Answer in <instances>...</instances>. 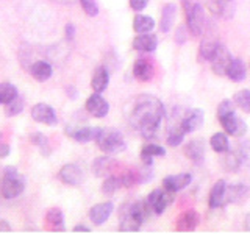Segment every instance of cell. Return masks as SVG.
Masks as SVG:
<instances>
[{
	"mask_svg": "<svg viewBox=\"0 0 250 234\" xmlns=\"http://www.w3.org/2000/svg\"><path fill=\"white\" fill-rule=\"evenodd\" d=\"M31 119L38 123H44L49 125V127H53V125L58 123V117H57V111L47 103H36L30 111Z\"/></svg>",
	"mask_w": 250,
	"mask_h": 234,
	"instance_id": "cell-9",
	"label": "cell"
},
{
	"mask_svg": "<svg viewBox=\"0 0 250 234\" xmlns=\"http://www.w3.org/2000/svg\"><path fill=\"white\" fill-rule=\"evenodd\" d=\"M225 75L229 77L231 81H234V83L244 81L246 77H247V69L244 66V61L239 59V58H233L231 62H230V66H229V69H227Z\"/></svg>",
	"mask_w": 250,
	"mask_h": 234,
	"instance_id": "cell-23",
	"label": "cell"
},
{
	"mask_svg": "<svg viewBox=\"0 0 250 234\" xmlns=\"http://www.w3.org/2000/svg\"><path fill=\"white\" fill-rule=\"evenodd\" d=\"M185 155L189 158L195 166H202L205 161V142L202 139H192L185 147Z\"/></svg>",
	"mask_w": 250,
	"mask_h": 234,
	"instance_id": "cell-17",
	"label": "cell"
},
{
	"mask_svg": "<svg viewBox=\"0 0 250 234\" xmlns=\"http://www.w3.org/2000/svg\"><path fill=\"white\" fill-rule=\"evenodd\" d=\"M19 96L18 88L11 83H0V103L6 105L8 101L14 100Z\"/></svg>",
	"mask_w": 250,
	"mask_h": 234,
	"instance_id": "cell-33",
	"label": "cell"
},
{
	"mask_svg": "<svg viewBox=\"0 0 250 234\" xmlns=\"http://www.w3.org/2000/svg\"><path fill=\"white\" fill-rule=\"evenodd\" d=\"M30 142L36 145L39 150L42 152V155H49L50 153V148H49V139H47L45 135H42V133L39 131H35L30 135Z\"/></svg>",
	"mask_w": 250,
	"mask_h": 234,
	"instance_id": "cell-37",
	"label": "cell"
},
{
	"mask_svg": "<svg viewBox=\"0 0 250 234\" xmlns=\"http://www.w3.org/2000/svg\"><path fill=\"white\" fill-rule=\"evenodd\" d=\"M66 92L69 94V97H70V98H75V97L78 96L77 89H75V88H72V86H69V88H67V91H66Z\"/></svg>",
	"mask_w": 250,
	"mask_h": 234,
	"instance_id": "cell-48",
	"label": "cell"
},
{
	"mask_svg": "<svg viewBox=\"0 0 250 234\" xmlns=\"http://www.w3.org/2000/svg\"><path fill=\"white\" fill-rule=\"evenodd\" d=\"M23 108H25V100H23L21 96H18L14 100L8 101L5 105V114L8 117H16L23 111Z\"/></svg>",
	"mask_w": 250,
	"mask_h": 234,
	"instance_id": "cell-34",
	"label": "cell"
},
{
	"mask_svg": "<svg viewBox=\"0 0 250 234\" xmlns=\"http://www.w3.org/2000/svg\"><path fill=\"white\" fill-rule=\"evenodd\" d=\"M96 142L100 150L108 155L121 153L127 148V144H125L122 133L117 130H113V128H102L99 137L96 139Z\"/></svg>",
	"mask_w": 250,
	"mask_h": 234,
	"instance_id": "cell-5",
	"label": "cell"
},
{
	"mask_svg": "<svg viewBox=\"0 0 250 234\" xmlns=\"http://www.w3.org/2000/svg\"><path fill=\"white\" fill-rule=\"evenodd\" d=\"M233 101L241 111L250 113V89H242V91L236 92L233 97Z\"/></svg>",
	"mask_w": 250,
	"mask_h": 234,
	"instance_id": "cell-36",
	"label": "cell"
},
{
	"mask_svg": "<svg viewBox=\"0 0 250 234\" xmlns=\"http://www.w3.org/2000/svg\"><path fill=\"white\" fill-rule=\"evenodd\" d=\"M127 122L139 136L144 139H153L158 136L166 119V108L163 101L148 94H143L128 103Z\"/></svg>",
	"mask_w": 250,
	"mask_h": 234,
	"instance_id": "cell-1",
	"label": "cell"
},
{
	"mask_svg": "<svg viewBox=\"0 0 250 234\" xmlns=\"http://www.w3.org/2000/svg\"><path fill=\"white\" fill-rule=\"evenodd\" d=\"M224 155V158H222V166L225 170H229V172H236L239 167H241V158H239V155L238 152H225L222 153Z\"/></svg>",
	"mask_w": 250,
	"mask_h": 234,
	"instance_id": "cell-32",
	"label": "cell"
},
{
	"mask_svg": "<svg viewBox=\"0 0 250 234\" xmlns=\"http://www.w3.org/2000/svg\"><path fill=\"white\" fill-rule=\"evenodd\" d=\"M186 38H188L186 27H178L177 33H175V41H177V44H185Z\"/></svg>",
	"mask_w": 250,
	"mask_h": 234,
	"instance_id": "cell-43",
	"label": "cell"
},
{
	"mask_svg": "<svg viewBox=\"0 0 250 234\" xmlns=\"http://www.w3.org/2000/svg\"><path fill=\"white\" fill-rule=\"evenodd\" d=\"M236 152H238L239 158H241V162L250 167V142H246V144L239 145V148H238Z\"/></svg>",
	"mask_w": 250,
	"mask_h": 234,
	"instance_id": "cell-40",
	"label": "cell"
},
{
	"mask_svg": "<svg viewBox=\"0 0 250 234\" xmlns=\"http://www.w3.org/2000/svg\"><path fill=\"white\" fill-rule=\"evenodd\" d=\"M100 127H82V128H72L67 127L66 128V135L70 136L74 140L80 144L91 142V140H96L100 135Z\"/></svg>",
	"mask_w": 250,
	"mask_h": 234,
	"instance_id": "cell-14",
	"label": "cell"
},
{
	"mask_svg": "<svg viewBox=\"0 0 250 234\" xmlns=\"http://www.w3.org/2000/svg\"><path fill=\"white\" fill-rule=\"evenodd\" d=\"M178 111L175 109L174 114L170 116V120L167 125V144L170 147H178L182 144V140L186 135V131L182 127V117L183 114H177Z\"/></svg>",
	"mask_w": 250,
	"mask_h": 234,
	"instance_id": "cell-10",
	"label": "cell"
},
{
	"mask_svg": "<svg viewBox=\"0 0 250 234\" xmlns=\"http://www.w3.org/2000/svg\"><path fill=\"white\" fill-rule=\"evenodd\" d=\"M10 153H11V147L8 145V144H5L3 140H2V142H0V159L8 158Z\"/></svg>",
	"mask_w": 250,
	"mask_h": 234,
	"instance_id": "cell-45",
	"label": "cell"
},
{
	"mask_svg": "<svg viewBox=\"0 0 250 234\" xmlns=\"http://www.w3.org/2000/svg\"><path fill=\"white\" fill-rule=\"evenodd\" d=\"M203 120H205V114H203L202 109H188V111L183 113V117H182V127L183 130L188 133H194L197 131L202 125H203Z\"/></svg>",
	"mask_w": 250,
	"mask_h": 234,
	"instance_id": "cell-13",
	"label": "cell"
},
{
	"mask_svg": "<svg viewBox=\"0 0 250 234\" xmlns=\"http://www.w3.org/2000/svg\"><path fill=\"white\" fill-rule=\"evenodd\" d=\"M86 111H88L92 117L102 119V117L108 116L109 105H108V101L102 97L100 92H94L88 97V100H86Z\"/></svg>",
	"mask_w": 250,
	"mask_h": 234,
	"instance_id": "cell-12",
	"label": "cell"
},
{
	"mask_svg": "<svg viewBox=\"0 0 250 234\" xmlns=\"http://www.w3.org/2000/svg\"><path fill=\"white\" fill-rule=\"evenodd\" d=\"M217 119H219V122H221L222 128L225 130L227 135H230L233 137H242L247 133L246 122L242 119H239L234 111L227 113L224 116H219Z\"/></svg>",
	"mask_w": 250,
	"mask_h": 234,
	"instance_id": "cell-7",
	"label": "cell"
},
{
	"mask_svg": "<svg viewBox=\"0 0 250 234\" xmlns=\"http://www.w3.org/2000/svg\"><path fill=\"white\" fill-rule=\"evenodd\" d=\"M45 220L47 223L50 225V230L52 231H57V233H62L66 230V225H64V215H62V211L58 208H52L47 211L45 214Z\"/></svg>",
	"mask_w": 250,
	"mask_h": 234,
	"instance_id": "cell-27",
	"label": "cell"
},
{
	"mask_svg": "<svg viewBox=\"0 0 250 234\" xmlns=\"http://www.w3.org/2000/svg\"><path fill=\"white\" fill-rule=\"evenodd\" d=\"M222 2H233V0H222Z\"/></svg>",
	"mask_w": 250,
	"mask_h": 234,
	"instance_id": "cell-52",
	"label": "cell"
},
{
	"mask_svg": "<svg viewBox=\"0 0 250 234\" xmlns=\"http://www.w3.org/2000/svg\"><path fill=\"white\" fill-rule=\"evenodd\" d=\"M219 42L213 41V39H203V41L200 42V47H199V57L200 59L203 61H209L211 57H213V53L216 50Z\"/></svg>",
	"mask_w": 250,
	"mask_h": 234,
	"instance_id": "cell-35",
	"label": "cell"
},
{
	"mask_svg": "<svg viewBox=\"0 0 250 234\" xmlns=\"http://www.w3.org/2000/svg\"><path fill=\"white\" fill-rule=\"evenodd\" d=\"M121 187H124V184H122V178H121V176L108 175V176L105 178L104 184H102V192H104L105 195H113V194H116L117 191H119Z\"/></svg>",
	"mask_w": 250,
	"mask_h": 234,
	"instance_id": "cell-31",
	"label": "cell"
},
{
	"mask_svg": "<svg viewBox=\"0 0 250 234\" xmlns=\"http://www.w3.org/2000/svg\"><path fill=\"white\" fill-rule=\"evenodd\" d=\"M209 144L216 153H225L230 150L229 136H227L225 133H216V135H213L209 139Z\"/></svg>",
	"mask_w": 250,
	"mask_h": 234,
	"instance_id": "cell-30",
	"label": "cell"
},
{
	"mask_svg": "<svg viewBox=\"0 0 250 234\" xmlns=\"http://www.w3.org/2000/svg\"><path fill=\"white\" fill-rule=\"evenodd\" d=\"M114 167H116V161L113 158H109V156H100V158H97L92 162V172L99 178H106L108 175H111Z\"/></svg>",
	"mask_w": 250,
	"mask_h": 234,
	"instance_id": "cell-20",
	"label": "cell"
},
{
	"mask_svg": "<svg viewBox=\"0 0 250 234\" xmlns=\"http://www.w3.org/2000/svg\"><path fill=\"white\" fill-rule=\"evenodd\" d=\"M57 2H61V3H66V2H72V0H57Z\"/></svg>",
	"mask_w": 250,
	"mask_h": 234,
	"instance_id": "cell-50",
	"label": "cell"
},
{
	"mask_svg": "<svg viewBox=\"0 0 250 234\" xmlns=\"http://www.w3.org/2000/svg\"><path fill=\"white\" fill-rule=\"evenodd\" d=\"M225 194H227V183L224 179H219L209 192V208L216 209V208L224 206L225 205Z\"/></svg>",
	"mask_w": 250,
	"mask_h": 234,
	"instance_id": "cell-24",
	"label": "cell"
},
{
	"mask_svg": "<svg viewBox=\"0 0 250 234\" xmlns=\"http://www.w3.org/2000/svg\"><path fill=\"white\" fill-rule=\"evenodd\" d=\"M0 233H11V226L6 220H2L0 218Z\"/></svg>",
	"mask_w": 250,
	"mask_h": 234,
	"instance_id": "cell-46",
	"label": "cell"
},
{
	"mask_svg": "<svg viewBox=\"0 0 250 234\" xmlns=\"http://www.w3.org/2000/svg\"><path fill=\"white\" fill-rule=\"evenodd\" d=\"M133 28L138 35H144V33H150V31L155 28V20L150 18V16H144L139 14L133 20Z\"/></svg>",
	"mask_w": 250,
	"mask_h": 234,
	"instance_id": "cell-29",
	"label": "cell"
},
{
	"mask_svg": "<svg viewBox=\"0 0 250 234\" xmlns=\"http://www.w3.org/2000/svg\"><path fill=\"white\" fill-rule=\"evenodd\" d=\"M156 47H158V39H156L155 35L144 33V35H138L133 39V49L138 52L152 53L156 50Z\"/></svg>",
	"mask_w": 250,
	"mask_h": 234,
	"instance_id": "cell-19",
	"label": "cell"
},
{
	"mask_svg": "<svg viewBox=\"0 0 250 234\" xmlns=\"http://www.w3.org/2000/svg\"><path fill=\"white\" fill-rule=\"evenodd\" d=\"M78 2H80L83 11L88 16H91V18H96L99 14V6L96 0H78Z\"/></svg>",
	"mask_w": 250,
	"mask_h": 234,
	"instance_id": "cell-39",
	"label": "cell"
},
{
	"mask_svg": "<svg viewBox=\"0 0 250 234\" xmlns=\"http://www.w3.org/2000/svg\"><path fill=\"white\" fill-rule=\"evenodd\" d=\"M133 75L141 81H148L153 77V66L148 59H136L133 64Z\"/></svg>",
	"mask_w": 250,
	"mask_h": 234,
	"instance_id": "cell-25",
	"label": "cell"
},
{
	"mask_svg": "<svg viewBox=\"0 0 250 234\" xmlns=\"http://www.w3.org/2000/svg\"><path fill=\"white\" fill-rule=\"evenodd\" d=\"M250 197V187L247 184H230L227 186L225 194V203H231V205H242Z\"/></svg>",
	"mask_w": 250,
	"mask_h": 234,
	"instance_id": "cell-15",
	"label": "cell"
},
{
	"mask_svg": "<svg viewBox=\"0 0 250 234\" xmlns=\"http://www.w3.org/2000/svg\"><path fill=\"white\" fill-rule=\"evenodd\" d=\"M2 140H3V135H2V133H0V142H2Z\"/></svg>",
	"mask_w": 250,
	"mask_h": 234,
	"instance_id": "cell-51",
	"label": "cell"
},
{
	"mask_svg": "<svg viewBox=\"0 0 250 234\" xmlns=\"http://www.w3.org/2000/svg\"><path fill=\"white\" fill-rule=\"evenodd\" d=\"M64 38H66V41H72V39L75 38V27L72 25V23H67V25L64 27Z\"/></svg>",
	"mask_w": 250,
	"mask_h": 234,
	"instance_id": "cell-44",
	"label": "cell"
},
{
	"mask_svg": "<svg viewBox=\"0 0 250 234\" xmlns=\"http://www.w3.org/2000/svg\"><path fill=\"white\" fill-rule=\"evenodd\" d=\"M72 231L74 233H91V228H88V226H84V225H77Z\"/></svg>",
	"mask_w": 250,
	"mask_h": 234,
	"instance_id": "cell-47",
	"label": "cell"
},
{
	"mask_svg": "<svg viewBox=\"0 0 250 234\" xmlns=\"http://www.w3.org/2000/svg\"><path fill=\"white\" fill-rule=\"evenodd\" d=\"M153 213L148 208L146 200L133 201L124 205L119 215V231L122 233H138L143 223L148 217H152Z\"/></svg>",
	"mask_w": 250,
	"mask_h": 234,
	"instance_id": "cell-2",
	"label": "cell"
},
{
	"mask_svg": "<svg viewBox=\"0 0 250 234\" xmlns=\"http://www.w3.org/2000/svg\"><path fill=\"white\" fill-rule=\"evenodd\" d=\"M23 189H25V178L19 174V170L16 167L8 166L3 170V178L2 183H0V194H2V197L6 200H13L19 197Z\"/></svg>",
	"mask_w": 250,
	"mask_h": 234,
	"instance_id": "cell-3",
	"label": "cell"
},
{
	"mask_svg": "<svg viewBox=\"0 0 250 234\" xmlns=\"http://www.w3.org/2000/svg\"><path fill=\"white\" fill-rule=\"evenodd\" d=\"M146 201H147V205H148V208H150L152 213L156 214V215H160L169 208L170 203L174 201V192H170L167 189H164V191L155 189L146 198Z\"/></svg>",
	"mask_w": 250,
	"mask_h": 234,
	"instance_id": "cell-6",
	"label": "cell"
},
{
	"mask_svg": "<svg viewBox=\"0 0 250 234\" xmlns=\"http://www.w3.org/2000/svg\"><path fill=\"white\" fill-rule=\"evenodd\" d=\"M191 181H192V175H189V174L169 175L163 179V186H164V189H167L170 192H178L189 186Z\"/></svg>",
	"mask_w": 250,
	"mask_h": 234,
	"instance_id": "cell-18",
	"label": "cell"
},
{
	"mask_svg": "<svg viewBox=\"0 0 250 234\" xmlns=\"http://www.w3.org/2000/svg\"><path fill=\"white\" fill-rule=\"evenodd\" d=\"M108 84H109V74H108L106 67H104V66L97 67L96 72L92 75V80H91V86H92L94 92L102 94L108 88Z\"/></svg>",
	"mask_w": 250,
	"mask_h": 234,
	"instance_id": "cell-28",
	"label": "cell"
},
{
	"mask_svg": "<svg viewBox=\"0 0 250 234\" xmlns=\"http://www.w3.org/2000/svg\"><path fill=\"white\" fill-rule=\"evenodd\" d=\"M148 2H150V0H130V8L133 11H143L144 8L148 5Z\"/></svg>",
	"mask_w": 250,
	"mask_h": 234,
	"instance_id": "cell-42",
	"label": "cell"
},
{
	"mask_svg": "<svg viewBox=\"0 0 250 234\" xmlns=\"http://www.w3.org/2000/svg\"><path fill=\"white\" fill-rule=\"evenodd\" d=\"M141 155H147V156H152V158H155V156H164L166 155V150L158 145V144H146L143 147V152H141Z\"/></svg>",
	"mask_w": 250,
	"mask_h": 234,
	"instance_id": "cell-38",
	"label": "cell"
},
{
	"mask_svg": "<svg viewBox=\"0 0 250 234\" xmlns=\"http://www.w3.org/2000/svg\"><path fill=\"white\" fill-rule=\"evenodd\" d=\"M199 223H200L199 213H195V211H186V213H183L177 220V231H182V233L194 231L197 228Z\"/></svg>",
	"mask_w": 250,
	"mask_h": 234,
	"instance_id": "cell-21",
	"label": "cell"
},
{
	"mask_svg": "<svg viewBox=\"0 0 250 234\" xmlns=\"http://www.w3.org/2000/svg\"><path fill=\"white\" fill-rule=\"evenodd\" d=\"M121 178H122V184H124V187H133L136 183H139V178H138V175L135 174V172H125L124 175H121Z\"/></svg>",
	"mask_w": 250,
	"mask_h": 234,
	"instance_id": "cell-41",
	"label": "cell"
},
{
	"mask_svg": "<svg viewBox=\"0 0 250 234\" xmlns=\"http://www.w3.org/2000/svg\"><path fill=\"white\" fill-rule=\"evenodd\" d=\"M183 10L186 14L188 31L195 38L202 36L203 31H205V11H203V6L195 0H183Z\"/></svg>",
	"mask_w": 250,
	"mask_h": 234,
	"instance_id": "cell-4",
	"label": "cell"
},
{
	"mask_svg": "<svg viewBox=\"0 0 250 234\" xmlns=\"http://www.w3.org/2000/svg\"><path fill=\"white\" fill-rule=\"evenodd\" d=\"M244 226H246V231H250V214L246 217V223H244Z\"/></svg>",
	"mask_w": 250,
	"mask_h": 234,
	"instance_id": "cell-49",
	"label": "cell"
},
{
	"mask_svg": "<svg viewBox=\"0 0 250 234\" xmlns=\"http://www.w3.org/2000/svg\"><path fill=\"white\" fill-rule=\"evenodd\" d=\"M30 74H31V77H33L36 81L44 83V81H47L52 77L53 67H52L50 62H47V61H36V62L31 64Z\"/></svg>",
	"mask_w": 250,
	"mask_h": 234,
	"instance_id": "cell-22",
	"label": "cell"
},
{
	"mask_svg": "<svg viewBox=\"0 0 250 234\" xmlns=\"http://www.w3.org/2000/svg\"><path fill=\"white\" fill-rule=\"evenodd\" d=\"M175 14H177V6L174 3H167L163 8L161 13V20H160V30L163 33H169L174 27L175 22Z\"/></svg>",
	"mask_w": 250,
	"mask_h": 234,
	"instance_id": "cell-26",
	"label": "cell"
},
{
	"mask_svg": "<svg viewBox=\"0 0 250 234\" xmlns=\"http://www.w3.org/2000/svg\"><path fill=\"white\" fill-rule=\"evenodd\" d=\"M233 57L230 50L227 49L224 44H217L216 50L213 53V57H211L209 62H211V69H213V72L216 75H225L227 69H229L230 62H231Z\"/></svg>",
	"mask_w": 250,
	"mask_h": 234,
	"instance_id": "cell-8",
	"label": "cell"
},
{
	"mask_svg": "<svg viewBox=\"0 0 250 234\" xmlns=\"http://www.w3.org/2000/svg\"><path fill=\"white\" fill-rule=\"evenodd\" d=\"M58 178L61 183L67 186H80L84 181V174L82 167H78L77 164H66L60 169Z\"/></svg>",
	"mask_w": 250,
	"mask_h": 234,
	"instance_id": "cell-11",
	"label": "cell"
},
{
	"mask_svg": "<svg viewBox=\"0 0 250 234\" xmlns=\"http://www.w3.org/2000/svg\"><path fill=\"white\" fill-rule=\"evenodd\" d=\"M113 211H114V205L111 201L99 203V205L89 209V218L94 225H104L109 218V215L113 214Z\"/></svg>",
	"mask_w": 250,
	"mask_h": 234,
	"instance_id": "cell-16",
	"label": "cell"
}]
</instances>
